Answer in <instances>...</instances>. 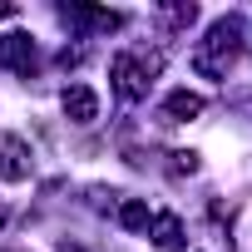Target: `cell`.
<instances>
[{
    "mask_svg": "<svg viewBox=\"0 0 252 252\" xmlns=\"http://www.w3.org/2000/svg\"><path fill=\"white\" fill-rule=\"evenodd\" d=\"M237 50H242V20H237V15H222V20H213L208 35L193 45V69H198L203 79H227Z\"/></svg>",
    "mask_w": 252,
    "mask_h": 252,
    "instance_id": "1",
    "label": "cell"
},
{
    "mask_svg": "<svg viewBox=\"0 0 252 252\" xmlns=\"http://www.w3.org/2000/svg\"><path fill=\"white\" fill-rule=\"evenodd\" d=\"M158 69H163V50H119V55L109 60L114 94H119L124 104H139V99H149V89H154Z\"/></svg>",
    "mask_w": 252,
    "mask_h": 252,
    "instance_id": "2",
    "label": "cell"
},
{
    "mask_svg": "<svg viewBox=\"0 0 252 252\" xmlns=\"http://www.w3.org/2000/svg\"><path fill=\"white\" fill-rule=\"evenodd\" d=\"M30 168H35L30 144H25L20 134H5V139H0V183H25Z\"/></svg>",
    "mask_w": 252,
    "mask_h": 252,
    "instance_id": "3",
    "label": "cell"
},
{
    "mask_svg": "<svg viewBox=\"0 0 252 252\" xmlns=\"http://www.w3.org/2000/svg\"><path fill=\"white\" fill-rule=\"evenodd\" d=\"M60 20H64V25H79V30H89V35H109V30L124 25V10H104V5H64Z\"/></svg>",
    "mask_w": 252,
    "mask_h": 252,
    "instance_id": "4",
    "label": "cell"
},
{
    "mask_svg": "<svg viewBox=\"0 0 252 252\" xmlns=\"http://www.w3.org/2000/svg\"><path fill=\"white\" fill-rule=\"evenodd\" d=\"M40 55H35V40L25 30H10L0 35V69H15V74H35Z\"/></svg>",
    "mask_w": 252,
    "mask_h": 252,
    "instance_id": "5",
    "label": "cell"
},
{
    "mask_svg": "<svg viewBox=\"0 0 252 252\" xmlns=\"http://www.w3.org/2000/svg\"><path fill=\"white\" fill-rule=\"evenodd\" d=\"M60 104H64V119H69V124H94V119H99V94H94L89 84H64Z\"/></svg>",
    "mask_w": 252,
    "mask_h": 252,
    "instance_id": "6",
    "label": "cell"
},
{
    "mask_svg": "<svg viewBox=\"0 0 252 252\" xmlns=\"http://www.w3.org/2000/svg\"><path fill=\"white\" fill-rule=\"evenodd\" d=\"M149 237H154V247H158V252H183V247H188V227H183V218H178V213H154Z\"/></svg>",
    "mask_w": 252,
    "mask_h": 252,
    "instance_id": "7",
    "label": "cell"
},
{
    "mask_svg": "<svg viewBox=\"0 0 252 252\" xmlns=\"http://www.w3.org/2000/svg\"><path fill=\"white\" fill-rule=\"evenodd\" d=\"M198 114H203V94H193V89H173L163 99V124H188Z\"/></svg>",
    "mask_w": 252,
    "mask_h": 252,
    "instance_id": "8",
    "label": "cell"
},
{
    "mask_svg": "<svg viewBox=\"0 0 252 252\" xmlns=\"http://www.w3.org/2000/svg\"><path fill=\"white\" fill-rule=\"evenodd\" d=\"M119 222L129 227V232H144V227L154 222V213H149L144 198H119Z\"/></svg>",
    "mask_w": 252,
    "mask_h": 252,
    "instance_id": "9",
    "label": "cell"
},
{
    "mask_svg": "<svg viewBox=\"0 0 252 252\" xmlns=\"http://www.w3.org/2000/svg\"><path fill=\"white\" fill-rule=\"evenodd\" d=\"M168 173H173V178L198 173V154H193V149H173V154H168Z\"/></svg>",
    "mask_w": 252,
    "mask_h": 252,
    "instance_id": "10",
    "label": "cell"
},
{
    "mask_svg": "<svg viewBox=\"0 0 252 252\" xmlns=\"http://www.w3.org/2000/svg\"><path fill=\"white\" fill-rule=\"evenodd\" d=\"M163 20L168 25H193L198 20V5H193V0H188V5H163Z\"/></svg>",
    "mask_w": 252,
    "mask_h": 252,
    "instance_id": "11",
    "label": "cell"
},
{
    "mask_svg": "<svg viewBox=\"0 0 252 252\" xmlns=\"http://www.w3.org/2000/svg\"><path fill=\"white\" fill-rule=\"evenodd\" d=\"M79 60H84V50H69V45L60 50V64H64V69H69V64H79Z\"/></svg>",
    "mask_w": 252,
    "mask_h": 252,
    "instance_id": "12",
    "label": "cell"
},
{
    "mask_svg": "<svg viewBox=\"0 0 252 252\" xmlns=\"http://www.w3.org/2000/svg\"><path fill=\"white\" fill-rule=\"evenodd\" d=\"M15 15H20L15 5H0V20H15Z\"/></svg>",
    "mask_w": 252,
    "mask_h": 252,
    "instance_id": "13",
    "label": "cell"
}]
</instances>
